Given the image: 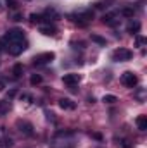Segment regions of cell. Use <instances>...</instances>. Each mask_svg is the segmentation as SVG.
Returning a JSON list of instances; mask_svg holds the SVG:
<instances>
[{
    "mask_svg": "<svg viewBox=\"0 0 147 148\" xmlns=\"http://www.w3.org/2000/svg\"><path fill=\"white\" fill-rule=\"evenodd\" d=\"M5 47H7L9 53L16 57V55L23 53V52H24V50L28 48V43H26V40H19V41H12V43H7Z\"/></svg>",
    "mask_w": 147,
    "mask_h": 148,
    "instance_id": "obj_1",
    "label": "cell"
},
{
    "mask_svg": "<svg viewBox=\"0 0 147 148\" xmlns=\"http://www.w3.org/2000/svg\"><path fill=\"white\" fill-rule=\"evenodd\" d=\"M133 57V52L128 50V48H118L112 52V60L114 62H126Z\"/></svg>",
    "mask_w": 147,
    "mask_h": 148,
    "instance_id": "obj_2",
    "label": "cell"
},
{
    "mask_svg": "<svg viewBox=\"0 0 147 148\" xmlns=\"http://www.w3.org/2000/svg\"><path fill=\"white\" fill-rule=\"evenodd\" d=\"M121 83L126 88H135L137 83H139V77H137V74H133L132 71H126V73L121 74Z\"/></svg>",
    "mask_w": 147,
    "mask_h": 148,
    "instance_id": "obj_3",
    "label": "cell"
},
{
    "mask_svg": "<svg viewBox=\"0 0 147 148\" xmlns=\"http://www.w3.org/2000/svg\"><path fill=\"white\" fill-rule=\"evenodd\" d=\"M54 59H55L54 52H43V53H40L33 59V62H35V66H45V64H50Z\"/></svg>",
    "mask_w": 147,
    "mask_h": 148,
    "instance_id": "obj_4",
    "label": "cell"
},
{
    "mask_svg": "<svg viewBox=\"0 0 147 148\" xmlns=\"http://www.w3.org/2000/svg\"><path fill=\"white\" fill-rule=\"evenodd\" d=\"M2 40H3V43L7 45V43H12V41L24 40V35H23V31H21V29H9V31L5 33V36L2 38Z\"/></svg>",
    "mask_w": 147,
    "mask_h": 148,
    "instance_id": "obj_5",
    "label": "cell"
},
{
    "mask_svg": "<svg viewBox=\"0 0 147 148\" xmlns=\"http://www.w3.org/2000/svg\"><path fill=\"white\" fill-rule=\"evenodd\" d=\"M80 81H81V76L76 74V73H69V74H64V76H62V83L68 84V86H71V88L76 86Z\"/></svg>",
    "mask_w": 147,
    "mask_h": 148,
    "instance_id": "obj_6",
    "label": "cell"
},
{
    "mask_svg": "<svg viewBox=\"0 0 147 148\" xmlns=\"http://www.w3.org/2000/svg\"><path fill=\"white\" fill-rule=\"evenodd\" d=\"M102 23H104V24H107V26H116V24L119 23V19H118V12L104 14V16H102Z\"/></svg>",
    "mask_w": 147,
    "mask_h": 148,
    "instance_id": "obj_7",
    "label": "cell"
},
{
    "mask_svg": "<svg viewBox=\"0 0 147 148\" xmlns=\"http://www.w3.org/2000/svg\"><path fill=\"white\" fill-rule=\"evenodd\" d=\"M59 107L62 110H74L76 109V103H74L71 98H61L59 100Z\"/></svg>",
    "mask_w": 147,
    "mask_h": 148,
    "instance_id": "obj_8",
    "label": "cell"
},
{
    "mask_svg": "<svg viewBox=\"0 0 147 148\" xmlns=\"http://www.w3.org/2000/svg\"><path fill=\"white\" fill-rule=\"evenodd\" d=\"M12 109V103L10 100H0V115H5L9 114V110Z\"/></svg>",
    "mask_w": 147,
    "mask_h": 148,
    "instance_id": "obj_9",
    "label": "cell"
},
{
    "mask_svg": "<svg viewBox=\"0 0 147 148\" xmlns=\"http://www.w3.org/2000/svg\"><path fill=\"white\" fill-rule=\"evenodd\" d=\"M135 124H137V127H139L140 131H146L147 129V115H139V117L135 119Z\"/></svg>",
    "mask_w": 147,
    "mask_h": 148,
    "instance_id": "obj_10",
    "label": "cell"
},
{
    "mask_svg": "<svg viewBox=\"0 0 147 148\" xmlns=\"http://www.w3.org/2000/svg\"><path fill=\"white\" fill-rule=\"evenodd\" d=\"M40 33L45 35V36H54L57 33V29L54 26H40Z\"/></svg>",
    "mask_w": 147,
    "mask_h": 148,
    "instance_id": "obj_11",
    "label": "cell"
},
{
    "mask_svg": "<svg viewBox=\"0 0 147 148\" xmlns=\"http://www.w3.org/2000/svg\"><path fill=\"white\" fill-rule=\"evenodd\" d=\"M76 17H78V21L83 19L85 23H87V21H92V19H94V10H83V12H80Z\"/></svg>",
    "mask_w": 147,
    "mask_h": 148,
    "instance_id": "obj_12",
    "label": "cell"
},
{
    "mask_svg": "<svg viewBox=\"0 0 147 148\" xmlns=\"http://www.w3.org/2000/svg\"><path fill=\"white\" fill-rule=\"evenodd\" d=\"M126 29H128V33H130V35H137V33L140 31V23H139V21H133V23H130V24H128V28H126Z\"/></svg>",
    "mask_w": 147,
    "mask_h": 148,
    "instance_id": "obj_13",
    "label": "cell"
},
{
    "mask_svg": "<svg viewBox=\"0 0 147 148\" xmlns=\"http://www.w3.org/2000/svg\"><path fill=\"white\" fill-rule=\"evenodd\" d=\"M19 126H21V131H24V134H28V136L33 134V126L30 122H23V124L19 122Z\"/></svg>",
    "mask_w": 147,
    "mask_h": 148,
    "instance_id": "obj_14",
    "label": "cell"
},
{
    "mask_svg": "<svg viewBox=\"0 0 147 148\" xmlns=\"http://www.w3.org/2000/svg\"><path fill=\"white\" fill-rule=\"evenodd\" d=\"M12 74H14V77H21V74H23V64H16L12 67Z\"/></svg>",
    "mask_w": 147,
    "mask_h": 148,
    "instance_id": "obj_15",
    "label": "cell"
},
{
    "mask_svg": "<svg viewBox=\"0 0 147 148\" xmlns=\"http://www.w3.org/2000/svg\"><path fill=\"white\" fill-rule=\"evenodd\" d=\"M121 16H125V17H133V16H135V10L130 9V7H125V9H121Z\"/></svg>",
    "mask_w": 147,
    "mask_h": 148,
    "instance_id": "obj_16",
    "label": "cell"
},
{
    "mask_svg": "<svg viewBox=\"0 0 147 148\" xmlns=\"http://www.w3.org/2000/svg\"><path fill=\"white\" fill-rule=\"evenodd\" d=\"M42 21H43V17H42L40 14H31V16H30V23H31V24H40Z\"/></svg>",
    "mask_w": 147,
    "mask_h": 148,
    "instance_id": "obj_17",
    "label": "cell"
},
{
    "mask_svg": "<svg viewBox=\"0 0 147 148\" xmlns=\"http://www.w3.org/2000/svg\"><path fill=\"white\" fill-rule=\"evenodd\" d=\"M102 102H104V103H109V105H112V103H116V102H118V98H116L114 95H104Z\"/></svg>",
    "mask_w": 147,
    "mask_h": 148,
    "instance_id": "obj_18",
    "label": "cell"
},
{
    "mask_svg": "<svg viewBox=\"0 0 147 148\" xmlns=\"http://www.w3.org/2000/svg\"><path fill=\"white\" fill-rule=\"evenodd\" d=\"M30 83H31L33 86H35V84H40V83H42V76H40V74H31Z\"/></svg>",
    "mask_w": 147,
    "mask_h": 148,
    "instance_id": "obj_19",
    "label": "cell"
},
{
    "mask_svg": "<svg viewBox=\"0 0 147 148\" xmlns=\"http://www.w3.org/2000/svg\"><path fill=\"white\" fill-rule=\"evenodd\" d=\"M92 41H95L97 45H102V47L106 45V40L102 36H99V35H92Z\"/></svg>",
    "mask_w": 147,
    "mask_h": 148,
    "instance_id": "obj_20",
    "label": "cell"
},
{
    "mask_svg": "<svg viewBox=\"0 0 147 148\" xmlns=\"http://www.w3.org/2000/svg\"><path fill=\"white\" fill-rule=\"evenodd\" d=\"M135 41H137V47H142V45L147 43V40L144 36H140V35H135Z\"/></svg>",
    "mask_w": 147,
    "mask_h": 148,
    "instance_id": "obj_21",
    "label": "cell"
},
{
    "mask_svg": "<svg viewBox=\"0 0 147 148\" xmlns=\"http://www.w3.org/2000/svg\"><path fill=\"white\" fill-rule=\"evenodd\" d=\"M0 147H2V148H10V147H12V140H10V138H7V140H2Z\"/></svg>",
    "mask_w": 147,
    "mask_h": 148,
    "instance_id": "obj_22",
    "label": "cell"
},
{
    "mask_svg": "<svg viewBox=\"0 0 147 148\" xmlns=\"http://www.w3.org/2000/svg\"><path fill=\"white\" fill-rule=\"evenodd\" d=\"M7 5H9L10 9H17V5H19V3H17L16 0H7Z\"/></svg>",
    "mask_w": 147,
    "mask_h": 148,
    "instance_id": "obj_23",
    "label": "cell"
},
{
    "mask_svg": "<svg viewBox=\"0 0 147 148\" xmlns=\"http://www.w3.org/2000/svg\"><path fill=\"white\" fill-rule=\"evenodd\" d=\"M144 95H146V90H140V91L137 93V98H139V100H144Z\"/></svg>",
    "mask_w": 147,
    "mask_h": 148,
    "instance_id": "obj_24",
    "label": "cell"
},
{
    "mask_svg": "<svg viewBox=\"0 0 147 148\" xmlns=\"http://www.w3.org/2000/svg\"><path fill=\"white\" fill-rule=\"evenodd\" d=\"M21 100H24V102H31V97H30V95H23Z\"/></svg>",
    "mask_w": 147,
    "mask_h": 148,
    "instance_id": "obj_25",
    "label": "cell"
},
{
    "mask_svg": "<svg viewBox=\"0 0 147 148\" xmlns=\"http://www.w3.org/2000/svg\"><path fill=\"white\" fill-rule=\"evenodd\" d=\"M92 136H94V138H95V140H99V141H101V140H102V134H99V133H94V134H92Z\"/></svg>",
    "mask_w": 147,
    "mask_h": 148,
    "instance_id": "obj_26",
    "label": "cell"
},
{
    "mask_svg": "<svg viewBox=\"0 0 147 148\" xmlns=\"http://www.w3.org/2000/svg\"><path fill=\"white\" fill-rule=\"evenodd\" d=\"M121 147H123V148H132V145H128V141H123V143H121Z\"/></svg>",
    "mask_w": 147,
    "mask_h": 148,
    "instance_id": "obj_27",
    "label": "cell"
},
{
    "mask_svg": "<svg viewBox=\"0 0 147 148\" xmlns=\"http://www.w3.org/2000/svg\"><path fill=\"white\" fill-rule=\"evenodd\" d=\"M2 50H5V43H3V40H0V52Z\"/></svg>",
    "mask_w": 147,
    "mask_h": 148,
    "instance_id": "obj_28",
    "label": "cell"
},
{
    "mask_svg": "<svg viewBox=\"0 0 147 148\" xmlns=\"http://www.w3.org/2000/svg\"><path fill=\"white\" fill-rule=\"evenodd\" d=\"M14 95H16V90H10V91H9V98H12Z\"/></svg>",
    "mask_w": 147,
    "mask_h": 148,
    "instance_id": "obj_29",
    "label": "cell"
},
{
    "mask_svg": "<svg viewBox=\"0 0 147 148\" xmlns=\"http://www.w3.org/2000/svg\"><path fill=\"white\" fill-rule=\"evenodd\" d=\"M5 90V83L3 81H0V91H3Z\"/></svg>",
    "mask_w": 147,
    "mask_h": 148,
    "instance_id": "obj_30",
    "label": "cell"
}]
</instances>
